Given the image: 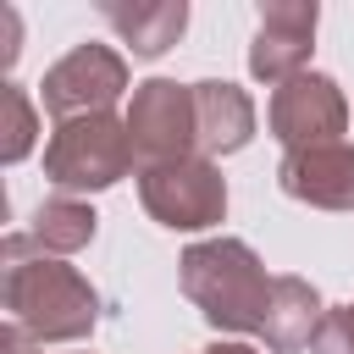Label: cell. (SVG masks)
<instances>
[{
    "label": "cell",
    "instance_id": "cell-5",
    "mask_svg": "<svg viewBox=\"0 0 354 354\" xmlns=\"http://www.w3.org/2000/svg\"><path fill=\"white\" fill-rule=\"evenodd\" d=\"M127 133H133L138 171H144V166H166V160L194 155V149H199L194 83H171V77L133 83V100H127Z\"/></svg>",
    "mask_w": 354,
    "mask_h": 354
},
{
    "label": "cell",
    "instance_id": "cell-15",
    "mask_svg": "<svg viewBox=\"0 0 354 354\" xmlns=\"http://www.w3.org/2000/svg\"><path fill=\"white\" fill-rule=\"evenodd\" d=\"M310 354H354V304L326 310V321H321V332H315Z\"/></svg>",
    "mask_w": 354,
    "mask_h": 354
},
{
    "label": "cell",
    "instance_id": "cell-12",
    "mask_svg": "<svg viewBox=\"0 0 354 354\" xmlns=\"http://www.w3.org/2000/svg\"><path fill=\"white\" fill-rule=\"evenodd\" d=\"M100 17L122 33V44L138 61L166 55L188 28V6L183 0H100Z\"/></svg>",
    "mask_w": 354,
    "mask_h": 354
},
{
    "label": "cell",
    "instance_id": "cell-11",
    "mask_svg": "<svg viewBox=\"0 0 354 354\" xmlns=\"http://www.w3.org/2000/svg\"><path fill=\"white\" fill-rule=\"evenodd\" d=\"M326 321V304L321 293L304 282V277H277L271 282V299H266V321H260V343L271 354H299L315 343Z\"/></svg>",
    "mask_w": 354,
    "mask_h": 354
},
{
    "label": "cell",
    "instance_id": "cell-18",
    "mask_svg": "<svg viewBox=\"0 0 354 354\" xmlns=\"http://www.w3.org/2000/svg\"><path fill=\"white\" fill-rule=\"evenodd\" d=\"M17 50H22V44H17V11H6V66L17 61Z\"/></svg>",
    "mask_w": 354,
    "mask_h": 354
},
{
    "label": "cell",
    "instance_id": "cell-17",
    "mask_svg": "<svg viewBox=\"0 0 354 354\" xmlns=\"http://www.w3.org/2000/svg\"><path fill=\"white\" fill-rule=\"evenodd\" d=\"M194 354H260L254 343H243V337H221V343H210V348H194Z\"/></svg>",
    "mask_w": 354,
    "mask_h": 354
},
{
    "label": "cell",
    "instance_id": "cell-4",
    "mask_svg": "<svg viewBox=\"0 0 354 354\" xmlns=\"http://www.w3.org/2000/svg\"><path fill=\"white\" fill-rule=\"evenodd\" d=\"M138 199H144L149 221H160L171 232H205L227 216V177H221L216 160L183 155V160H166V166H144Z\"/></svg>",
    "mask_w": 354,
    "mask_h": 354
},
{
    "label": "cell",
    "instance_id": "cell-6",
    "mask_svg": "<svg viewBox=\"0 0 354 354\" xmlns=\"http://www.w3.org/2000/svg\"><path fill=\"white\" fill-rule=\"evenodd\" d=\"M122 94H127V61L111 44H77V50H66L44 72V83H39V100H44V111L55 122L105 116Z\"/></svg>",
    "mask_w": 354,
    "mask_h": 354
},
{
    "label": "cell",
    "instance_id": "cell-1",
    "mask_svg": "<svg viewBox=\"0 0 354 354\" xmlns=\"http://www.w3.org/2000/svg\"><path fill=\"white\" fill-rule=\"evenodd\" d=\"M0 260H6V310H11V326H22L39 348L44 343H83L94 332L100 293H94V282L77 266H66L55 254H33L28 232H6Z\"/></svg>",
    "mask_w": 354,
    "mask_h": 354
},
{
    "label": "cell",
    "instance_id": "cell-16",
    "mask_svg": "<svg viewBox=\"0 0 354 354\" xmlns=\"http://www.w3.org/2000/svg\"><path fill=\"white\" fill-rule=\"evenodd\" d=\"M0 348H6V354H33V337H28L22 326H6V332H0Z\"/></svg>",
    "mask_w": 354,
    "mask_h": 354
},
{
    "label": "cell",
    "instance_id": "cell-10",
    "mask_svg": "<svg viewBox=\"0 0 354 354\" xmlns=\"http://www.w3.org/2000/svg\"><path fill=\"white\" fill-rule=\"evenodd\" d=\"M194 122H199V155H238L254 138V100L227 83V77H205L194 83Z\"/></svg>",
    "mask_w": 354,
    "mask_h": 354
},
{
    "label": "cell",
    "instance_id": "cell-9",
    "mask_svg": "<svg viewBox=\"0 0 354 354\" xmlns=\"http://www.w3.org/2000/svg\"><path fill=\"white\" fill-rule=\"evenodd\" d=\"M277 188L315 210H354V144L288 149L277 160Z\"/></svg>",
    "mask_w": 354,
    "mask_h": 354
},
{
    "label": "cell",
    "instance_id": "cell-2",
    "mask_svg": "<svg viewBox=\"0 0 354 354\" xmlns=\"http://www.w3.org/2000/svg\"><path fill=\"white\" fill-rule=\"evenodd\" d=\"M177 282L188 293V304L227 337H243L254 332L260 337V321H266V299H271V282L260 254L243 243V238H205V243H188L183 260H177Z\"/></svg>",
    "mask_w": 354,
    "mask_h": 354
},
{
    "label": "cell",
    "instance_id": "cell-3",
    "mask_svg": "<svg viewBox=\"0 0 354 354\" xmlns=\"http://www.w3.org/2000/svg\"><path fill=\"white\" fill-rule=\"evenodd\" d=\"M133 133L127 116H72L55 122L50 144H44V183L55 194H100L111 183H122L133 171Z\"/></svg>",
    "mask_w": 354,
    "mask_h": 354
},
{
    "label": "cell",
    "instance_id": "cell-13",
    "mask_svg": "<svg viewBox=\"0 0 354 354\" xmlns=\"http://www.w3.org/2000/svg\"><path fill=\"white\" fill-rule=\"evenodd\" d=\"M94 227H100V216L83 205V199H72V194H55V199H44L39 210H33V227H28V238H33V249L39 254H77L83 243H94Z\"/></svg>",
    "mask_w": 354,
    "mask_h": 354
},
{
    "label": "cell",
    "instance_id": "cell-7",
    "mask_svg": "<svg viewBox=\"0 0 354 354\" xmlns=\"http://www.w3.org/2000/svg\"><path fill=\"white\" fill-rule=\"evenodd\" d=\"M266 127L282 149H315V144H343L348 127V100L337 88V77L326 72H299L293 83L271 88L266 105Z\"/></svg>",
    "mask_w": 354,
    "mask_h": 354
},
{
    "label": "cell",
    "instance_id": "cell-8",
    "mask_svg": "<svg viewBox=\"0 0 354 354\" xmlns=\"http://www.w3.org/2000/svg\"><path fill=\"white\" fill-rule=\"evenodd\" d=\"M315 0H271L260 6V28H254V44H249V72L271 88L293 83L315 50Z\"/></svg>",
    "mask_w": 354,
    "mask_h": 354
},
{
    "label": "cell",
    "instance_id": "cell-14",
    "mask_svg": "<svg viewBox=\"0 0 354 354\" xmlns=\"http://www.w3.org/2000/svg\"><path fill=\"white\" fill-rule=\"evenodd\" d=\"M33 138H39V116H33V100L22 83H6V127H0V160L17 166L33 155Z\"/></svg>",
    "mask_w": 354,
    "mask_h": 354
}]
</instances>
